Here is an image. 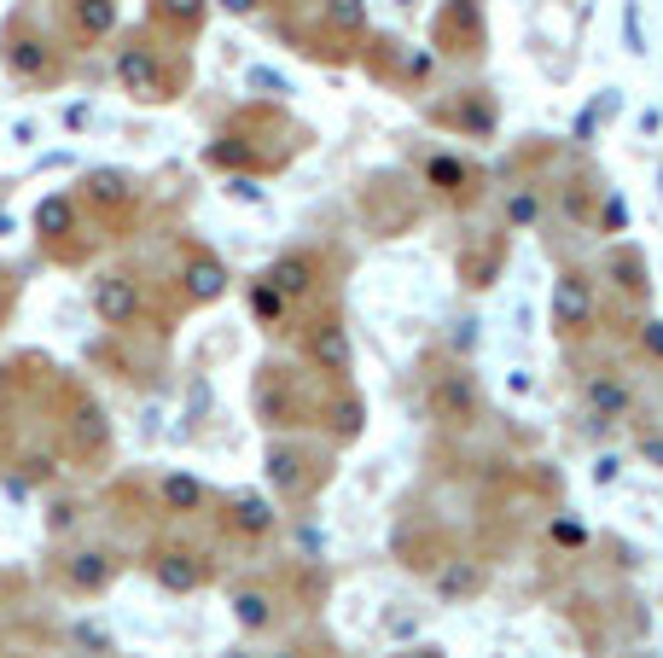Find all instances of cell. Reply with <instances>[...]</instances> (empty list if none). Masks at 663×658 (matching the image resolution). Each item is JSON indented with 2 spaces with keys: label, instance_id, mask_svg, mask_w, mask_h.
<instances>
[{
  "label": "cell",
  "instance_id": "cell-18",
  "mask_svg": "<svg viewBox=\"0 0 663 658\" xmlns=\"http://www.w3.org/2000/svg\"><path fill=\"white\" fill-rule=\"evenodd\" d=\"M228 612H233V623H240L245 635L268 641L292 612H303V606L292 600L285 577H245V583H233V588H228Z\"/></svg>",
  "mask_w": 663,
  "mask_h": 658
},
{
  "label": "cell",
  "instance_id": "cell-40",
  "mask_svg": "<svg viewBox=\"0 0 663 658\" xmlns=\"http://www.w3.org/2000/svg\"><path fill=\"white\" fill-rule=\"evenodd\" d=\"M12 303H19V275H12V268H0V327H7Z\"/></svg>",
  "mask_w": 663,
  "mask_h": 658
},
{
  "label": "cell",
  "instance_id": "cell-4",
  "mask_svg": "<svg viewBox=\"0 0 663 658\" xmlns=\"http://www.w3.org/2000/svg\"><path fill=\"white\" fill-rule=\"evenodd\" d=\"M64 59H71V41H64L36 7L7 12V24H0V71L19 82V88H59Z\"/></svg>",
  "mask_w": 663,
  "mask_h": 658
},
{
  "label": "cell",
  "instance_id": "cell-25",
  "mask_svg": "<svg viewBox=\"0 0 663 658\" xmlns=\"http://www.w3.org/2000/svg\"><path fill=\"white\" fill-rule=\"evenodd\" d=\"M506 245H513V233H506V228L466 233L461 251H454V280H461L466 292H489V285L501 280V268H506Z\"/></svg>",
  "mask_w": 663,
  "mask_h": 658
},
{
  "label": "cell",
  "instance_id": "cell-37",
  "mask_svg": "<svg viewBox=\"0 0 663 658\" xmlns=\"http://www.w3.org/2000/svg\"><path fill=\"white\" fill-rule=\"evenodd\" d=\"M635 344H640V356H646V362H663V320H658V315L635 327Z\"/></svg>",
  "mask_w": 663,
  "mask_h": 658
},
{
  "label": "cell",
  "instance_id": "cell-1",
  "mask_svg": "<svg viewBox=\"0 0 663 658\" xmlns=\"http://www.w3.org/2000/svg\"><path fill=\"white\" fill-rule=\"evenodd\" d=\"M309 141H315L309 123H297L280 99H262V106H245L210 146H204V170L268 181V175H280L297 151H309Z\"/></svg>",
  "mask_w": 663,
  "mask_h": 658
},
{
  "label": "cell",
  "instance_id": "cell-42",
  "mask_svg": "<svg viewBox=\"0 0 663 658\" xmlns=\"http://www.w3.org/2000/svg\"><path fill=\"white\" fill-rule=\"evenodd\" d=\"M396 658H449V647H437V641H419V647H407Z\"/></svg>",
  "mask_w": 663,
  "mask_h": 658
},
{
  "label": "cell",
  "instance_id": "cell-38",
  "mask_svg": "<svg viewBox=\"0 0 663 658\" xmlns=\"http://www.w3.org/2000/svg\"><path fill=\"white\" fill-rule=\"evenodd\" d=\"M262 658H332L320 641H280L274 653H262Z\"/></svg>",
  "mask_w": 663,
  "mask_h": 658
},
{
  "label": "cell",
  "instance_id": "cell-11",
  "mask_svg": "<svg viewBox=\"0 0 663 658\" xmlns=\"http://www.w3.org/2000/svg\"><path fill=\"white\" fill-rule=\"evenodd\" d=\"M414 187L425 198H437L442 210H478L489 198V170L478 158H466V151H454V146H431V151H419V181Z\"/></svg>",
  "mask_w": 663,
  "mask_h": 658
},
{
  "label": "cell",
  "instance_id": "cell-17",
  "mask_svg": "<svg viewBox=\"0 0 663 658\" xmlns=\"http://www.w3.org/2000/svg\"><path fill=\"white\" fill-rule=\"evenodd\" d=\"M210 525L228 536V543H240V548H274V536L285 525V513H280V501L274 496H257V489H228V496L216 501V513H210Z\"/></svg>",
  "mask_w": 663,
  "mask_h": 658
},
{
  "label": "cell",
  "instance_id": "cell-5",
  "mask_svg": "<svg viewBox=\"0 0 663 658\" xmlns=\"http://www.w3.org/2000/svg\"><path fill=\"white\" fill-rule=\"evenodd\" d=\"M332 443L320 449L309 443V431H285V437H268V489H274L280 508H309V501L320 496V489L332 484Z\"/></svg>",
  "mask_w": 663,
  "mask_h": 658
},
{
  "label": "cell",
  "instance_id": "cell-32",
  "mask_svg": "<svg viewBox=\"0 0 663 658\" xmlns=\"http://www.w3.org/2000/svg\"><path fill=\"white\" fill-rule=\"evenodd\" d=\"M245 309H250V320H257L268 339H285V332H292V320H297L292 297H285L268 275H250L245 280Z\"/></svg>",
  "mask_w": 663,
  "mask_h": 658
},
{
  "label": "cell",
  "instance_id": "cell-19",
  "mask_svg": "<svg viewBox=\"0 0 663 658\" xmlns=\"http://www.w3.org/2000/svg\"><path fill=\"white\" fill-rule=\"evenodd\" d=\"M146 489H151V513H158V525H204V519L216 513V501H221V489H210L198 472H186V466H163Z\"/></svg>",
  "mask_w": 663,
  "mask_h": 658
},
{
  "label": "cell",
  "instance_id": "cell-30",
  "mask_svg": "<svg viewBox=\"0 0 663 658\" xmlns=\"http://www.w3.org/2000/svg\"><path fill=\"white\" fill-rule=\"evenodd\" d=\"M216 0H146V29L163 41H181L193 47L204 36V24H210Z\"/></svg>",
  "mask_w": 663,
  "mask_h": 658
},
{
  "label": "cell",
  "instance_id": "cell-14",
  "mask_svg": "<svg viewBox=\"0 0 663 658\" xmlns=\"http://www.w3.org/2000/svg\"><path fill=\"white\" fill-rule=\"evenodd\" d=\"M367 36H372L367 0H315V36L297 53H309L320 64H349V59H361Z\"/></svg>",
  "mask_w": 663,
  "mask_h": 658
},
{
  "label": "cell",
  "instance_id": "cell-44",
  "mask_svg": "<svg viewBox=\"0 0 663 658\" xmlns=\"http://www.w3.org/2000/svg\"><path fill=\"white\" fill-rule=\"evenodd\" d=\"M12 658H29V653H12Z\"/></svg>",
  "mask_w": 663,
  "mask_h": 658
},
{
  "label": "cell",
  "instance_id": "cell-3",
  "mask_svg": "<svg viewBox=\"0 0 663 658\" xmlns=\"http://www.w3.org/2000/svg\"><path fill=\"white\" fill-rule=\"evenodd\" d=\"M320 397H327V379H315L297 356H268V362H257V374H250V419H257L268 437L315 431Z\"/></svg>",
  "mask_w": 663,
  "mask_h": 658
},
{
  "label": "cell",
  "instance_id": "cell-31",
  "mask_svg": "<svg viewBox=\"0 0 663 658\" xmlns=\"http://www.w3.org/2000/svg\"><path fill=\"white\" fill-rule=\"evenodd\" d=\"M437 76H442V59L431 53V47H414V41H402L396 47V64H390V76H384V88L390 94H402V99H431L437 94Z\"/></svg>",
  "mask_w": 663,
  "mask_h": 658
},
{
  "label": "cell",
  "instance_id": "cell-41",
  "mask_svg": "<svg viewBox=\"0 0 663 658\" xmlns=\"http://www.w3.org/2000/svg\"><path fill=\"white\" fill-rule=\"evenodd\" d=\"M268 0H216V12H228V19H257Z\"/></svg>",
  "mask_w": 663,
  "mask_h": 658
},
{
  "label": "cell",
  "instance_id": "cell-27",
  "mask_svg": "<svg viewBox=\"0 0 663 658\" xmlns=\"http://www.w3.org/2000/svg\"><path fill=\"white\" fill-rule=\"evenodd\" d=\"M495 216H501V228H506V233H536V228L553 216V193H548V181H536V175L506 181Z\"/></svg>",
  "mask_w": 663,
  "mask_h": 658
},
{
  "label": "cell",
  "instance_id": "cell-36",
  "mask_svg": "<svg viewBox=\"0 0 663 658\" xmlns=\"http://www.w3.org/2000/svg\"><path fill=\"white\" fill-rule=\"evenodd\" d=\"M623 228H628V205H623V193L605 187V198H600V210H593V228H588V233H600V240H617Z\"/></svg>",
  "mask_w": 663,
  "mask_h": 658
},
{
  "label": "cell",
  "instance_id": "cell-26",
  "mask_svg": "<svg viewBox=\"0 0 663 658\" xmlns=\"http://www.w3.org/2000/svg\"><path fill=\"white\" fill-rule=\"evenodd\" d=\"M576 402H582L588 419H600V426H623L628 414H635V385L617 367H588V374H576Z\"/></svg>",
  "mask_w": 663,
  "mask_h": 658
},
{
  "label": "cell",
  "instance_id": "cell-9",
  "mask_svg": "<svg viewBox=\"0 0 663 658\" xmlns=\"http://www.w3.org/2000/svg\"><path fill=\"white\" fill-rule=\"evenodd\" d=\"M297 362L309 367L315 379H327V385H349L355 379V339H349V320H344V309H337L332 297L315 303V309H303Z\"/></svg>",
  "mask_w": 663,
  "mask_h": 658
},
{
  "label": "cell",
  "instance_id": "cell-21",
  "mask_svg": "<svg viewBox=\"0 0 663 658\" xmlns=\"http://www.w3.org/2000/svg\"><path fill=\"white\" fill-rule=\"evenodd\" d=\"M600 327V280H593V268H558L553 280V332L565 344L588 339V332Z\"/></svg>",
  "mask_w": 663,
  "mask_h": 658
},
{
  "label": "cell",
  "instance_id": "cell-20",
  "mask_svg": "<svg viewBox=\"0 0 663 658\" xmlns=\"http://www.w3.org/2000/svg\"><path fill=\"white\" fill-rule=\"evenodd\" d=\"M94 315H99V327L106 332H134L146 320V275L134 263H111V268H99V280H94Z\"/></svg>",
  "mask_w": 663,
  "mask_h": 658
},
{
  "label": "cell",
  "instance_id": "cell-13",
  "mask_svg": "<svg viewBox=\"0 0 663 658\" xmlns=\"http://www.w3.org/2000/svg\"><path fill=\"white\" fill-rule=\"evenodd\" d=\"M82 210H88V222L99 228V240H123V233L140 222V181H134L128 170H116V163H99V170L82 175Z\"/></svg>",
  "mask_w": 663,
  "mask_h": 658
},
{
  "label": "cell",
  "instance_id": "cell-6",
  "mask_svg": "<svg viewBox=\"0 0 663 658\" xmlns=\"http://www.w3.org/2000/svg\"><path fill=\"white\" fill-rule=\"evenodd\" d=\"M140 571L163 588V595L186 600V595H204V588L216 583V571H221V565H216V548H204L186 525H163V531L146 543Z\"/></svg>",
  "mask_w": 663,
  "mask_h": 658
},
{
  "label": "cell",
  "instance_id": "cell-35",
  "mask_svg": "<svg viewBox=\"0 0 663 658\" xmlns=\"http://www.w3.org/2000/svg\"><path fill=\"white\" fill-rule=\"evenodd\" d=\"M548 543H553L558 553H582V548L593 543V536H588V525H582V519L553 513V519H548Z\"/></svg>",
  "mask_w": 663,
  "mask_h": 658
},
{
  "label": "cell",
  "instance_id": "cell-33",
  "mask_svg": "<svg viewBox=\"0 0 663 658\" xmlns=\"http://www.w3.org/2000/svg\"><path fill=\"white\" fill-rule=\"evenodd\" d=\"M553 198H558V222L565 228H593V210H600V198H605V187H600V175H588V170H570L558 187H548Z\"/></svg>",
  "mask_w": 663,
  "mask_h": 658
},
{
  "label": "cell",
  "instance_id": "cell-15",
  "mask_svg": "<svg viewBox=\"0 0 663 658\" xmlns=\"http://www.w3.org/2000/svg\"><path fill=\"white\" fill-rule=\"evenodd\" d=\"M419 111H425V123L454 134V141H495V129H501V99L489 82H466V88H454L442 99H425Z\"/></svg>",
  "mask_w": 663,
  "mask_h": 658
},
{
  "label": "cell",
  "instance_id": "cell-22",
  "mask_svg": "<svg viewBox=\"0 0 663 658\" xmlns=\"http://www.w3.org/2000/svg\"><path fill=\"white\" fill-rule=\"evenodd\" d=\"M268 280L280 285L285 297H292V309L303 315V309H315V303H327V251L320 245H285L274 263L262 268Z\"/></svg>",
  "mask_w": 663,
  "mask_h": 658
},
{
  "label": "cell",
  "instance_id": "cell-16",
  "mask_svg": "<svg viewBox=\"0 0 663 658\" xmlns=\"http://www.w3.org/2000/svg\"><path fill=\"white\" fill-rule=\"evenodd\" d=\"M431 53L442 64H483L489 59V7L483 0H442L431 12Z\"/></svg>",
  "mask_w": 663,
  "mask_h": 658
},
{
  "label": "cell",
  "instance_id": "cell-34",
  "mask_svg": "<svg viewBox=\"0 0 663 658\" xmlns=\"http://www.w3.org/2000/svg\"><path fill=\"white\" fill-rule=\"evenodd\" d=\"M605 280H611V292L628 297V303H646V292H652V280H646V257L635 245H611L605 251Z\"/></svg>",
  "mask_w": 663,
  "mask_h": 658
},
{
  "label": "cell",
  "instance_id": "cell-12",
  "mask_svg": "<svg viewBox=\"0 0 663 658\" xmlns=\"http://www.w3.org/2000/svg\"><path fill=\"white\" fill-rule=\"evenodd\" d=\"M419 402H425V419L442 431H471L483 426V385L471 367L461 362H437L419 385Z\"/></svg>",
  "mask_w": 663,
  "mask_h": 658
},
{
  "label": "cell",
  "instance_id": "cell-29",
  "mask_svg": "<svg viewBox=\"0 0 663 658\" xmlns=\"http://www.w3.org/2000/svg\"><path fill=\"white\" fill-rule=\"evenodd\" d=\"M489 588V565L478 560V553H442V560L431 565V595L442 606H471Z\"/></svg>",
  "mask_w": 663,
  "mask_h": 658
},
{
  "label": "cell",
  "instance_id": "cell-24",
  "mask_svg": "<svg viewBox=\"0 0 663 658\" xmlns=\"http://www.w3.org/2000/svg\"><path fill=\"white\" fill-rule=\"evenodd\" d=\"M53 19L71 53H82V47H106L123 29V0H53Z\"/></svg>",
  "mask_w": 663,
  "mask_h": 658
},
{
  "label": "cell",
  "instance_id": "cell-8",
  "mask_svg": "<svg viewBox=\"0 0 663 658\" xmlns=\"http://www.w3.org/2000/svg\"><path fill=\"white\" fill-rule=\"evenodd\" d=\"M59 454L82 472H106L111 461V419H106V402H99L82 379H59Z\"/></svg>",
  "mask_w": 663,
  "mask_h": 658
},
{
  "label": "cell",
  "instance_id": "cell-7",
  "mask_svg": "<svg viewBox=\"0 0 663 658\" xmlns=\"http://www.w3.org/2000/svg\"><path fill=\"white\" fill-rule=\"evenodd\" d=\"M29 233H36V245L47 251V263H59V268H82V263H94V251L106 245V240H99V228L88 222V210H82L76 187L47 193L41 205L29 210Z\"/></svg>",
  "mask_w": 663,
  "mask_h": 658
},
{
  "label": "cell",
  "instance_id": "cell-39",
  "mask_svg": "<svg viewBox=\"0 0 663 658\" xmlns=\"http://www.w3.org/2000/svg\"><path fill=\"white\" fill-rule=\"evenodd\" d=\"M635 454H640L652 472H663V431H640V437H635Z\"/></svg>",
  "mask_w": 663,
  "mask_h": 658
},
{
  "label": "cell",
  "instance_id": "cell-43",
  "mask_svg": "<svg viewBox=\"0 0 663 658\" xmlns=\"http://www.w3.org/2000/svg\"><path fill=\"white\" fill-rule=\"evenodd\" d=\"M221 658H257V653H250V647H228V653H221Z\"/></svg>",
  "mask_w": 663,
  "mask_h": 658
},
{
  "label": "cell",
  "instance_id": "cell-28",
  "mask_svg": "<svg viewBox=\"0 0 663 658\" xmlns=\"http://www.w3.org/2000/svg\"><path fill=\"white\" fill-rule=\"evenodd\" d=\"M320 431H327V443L332 449H349L355 437L367 431V397L355 391V379L349 385H327V397H320V419H315Z\"/></svg>",
  "mask_w": 663,
  "mask_h": 658
},
{
  "label": "cell",
  "instance_id": "cell-23",
  "mask_svg": "<svg viewBox=\"0 0 663 658\" xmlns=\"http://www.w3.org/2000/svg\"><path fill=\"white\" fill-rule=\"evenodd\" d=\"M175 285H181V303H186V309H210V303H221V297L233 292V268L221 263L210 245L186 240V245H181Z\"/></svg>",
  "mask_w": 663,
  "mask_h": 658
},
{
  "label": "cell",
  "instance_id": "cell-10",
  "mask_svg": "<svg viewBox=\"0 0 663 658\" xmlns=\"http://www.w3.org/2000/svg\"><path fill=\"white\" fill-rule=\"evenodd\" d=\"M123 571H128V553L116 543H71L47 560V583H53L64 600H99L116 588Z\"/></svg>",
  "mask_w": 663,
  "mask_h": 658
},
{
  "label": "cell",
  "instance_id": "cell-2",
  "mask_svg": "<svg viewBox=\"0 0 663 658\" xmlns=\"http://www.w3.org/2000/svg\"><path fill=\"white\" fill-rule=\"evenodd\" d=\"M111 82L128 106H175V99L193 88V59H186L181 41H163L151 29H116L111 36Z\"/></svg>",
  "mask_w": 663,
  "mask_h": 658
}]
</instances>
